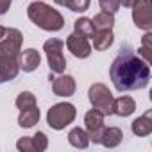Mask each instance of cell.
Listing matches in <instances>:
<instances>
[{
    "label": "cell",
    "instance_id": "obj_1",
    "mask_svg": "<svg viewBox=\"0 0 152 152\" xmlns=\"http://www.w3.org/2000/svg\"><path fill=\"white\" fill-rule=\"evenodd\" d=\"M111 81L118 91L143 90L150 81V66L129 45H124L118 50V56L109 68Z\"/></svg>",
    "mask_w": 152,
    "mask_h": 152
},
{
    "label": "cell",
    "instance_id": "obj_29",
    "mask_svg": "<svg viewBox=\"0 0 152 152\" xmlns=\"http://www.w3.org/2000/svg\"><path fill=\"white\" fill-rule=\"evenodd\" d=\"M54 2H56L57 6H63V7H64V6H66V2H68V0H54Z\"/></svg>",
    "mask_w": 152,
    "mask_h": 152
},
{
    "label": "cell",
    "instance_id": "obj_18",
    "mask_svg": "<svg viewBox=\"0 0 152 152\" xmlns=\"http://www.w3.org/2000/svg\"><path fill=\"white\" fill-rule=\"evenodd\" d=\"M91 23H93L95 31H111L113 25H115V16H113V13L102 11V13L95 15V18L91 20Z\"/></svg>",
    "mask_w": 152,
    "mask_h": 152
},
{
    "label": "cell",
    "instance_id": "obj_5",
    "mask_svg": "<svg viewBox=\"0 0 152 152\" xmlns=\"http://www.w3.org/2000/svg\"><path fill=\"white\" fill-rule=\"evenodd\" d=\"M88 97H90V102L93 106V109L100 111L104 116H109L113 115V104H115V97L113 93L109 91V88L102 83H95L90 86V91H88Z\"/></svg>",
    "mask_w": 152,
    "mask_h": 152
},
{
    "label": "cell",
    "instance_id": "obj_23",
    "mask_svg": "<svg viewBox=\"0 0 152 152\" xmlns=\"http://www.w3.org/2000/svg\"><path fill=\"white\" fill-rule=\"evenodd\" d=\"M32 143H34V150H36V152H43V150H47V147H48L47 134L41 132V131H38V132L32 136Z\"/></svg>",
    "mask_w": 152,
    "mask_h": 152
},
{
    "label": "cell",
    "instance_id": "obj_20",
    "mask_svg": "<svg viewBox=\"0 0 152 152\" xmlns=\"http://www.w3.org/2000/svg\"><path fill=\"white\" fill-rule=\"evenodd\" d=\"M143 61L150 63L152 61V34L150 31H147V34L141 39V47H140V54H138Z\"/></svg>",
    "mask_w": 152,
    "mask_h": 152
},
{
    "label": "cell",
    "instance_id": "obj_27",
    "mask_svg": "<svg viewBox=\"0 0 152 152\" xmlns=\"http://www.w3.org/2000/svg\"><path fill=\"white\" fill-rule=\"evenodd\" d=\"M136 4V0H120V6H124V7H132Z\"/></svg>",
    "mask_w": 152,
    "mask_h": 152
},
{
    "label": "cell",
    "instance_id": "obj_3",
    "mask_svg": "<svg viewBox=\"0 0 152 152\" xmlns=\"http://www.w3.org/2000/svg\"><path fill=\"white\" fill-rule=\"evenodd\" d=\"M27 16H29V20H31L34 25H38V27L43 29V31H50V32L61 31L63 25H64L63 15H61L57 9L50 7L48 4L39 2V0H38V2L29 4V7H27Z\"/></svg>",
    "mask_w": 152,
    "mask_h": 152
},
{
    "label": "cell",
    "instance_id": "obj_4",
    "mask_svg": "<svg viewBox=\"0 0 152 152\" xmlns=\"http://www.w3.org/2000/svg\"><path fill=\"white\" fill-rule=\"evenodd\" d=\"M75 116H77V111H75V106L73 104L59 102V104H54L48 109V113H47V124L52 129L61 131L66 125H70L75 120Z\"/></svg>",
    "mask_w": 152,
    "mask_h": 152
},
{
    "label": "cell",
    "instance_id": "obj_14",
    "mask_svg": "<svg viewBox=\"0 0 152 152\" xmlns=\"http://www.w3.org/2000/svg\"><path fill=\"white\" fill-rule=\"evenodd\" d=\"M136 109V102L134 99L127 97V95H122L118 99H115V104H113V115H118V116H129L132 115Z\"/></svg>",
    "mask_w": 152,
    "mask_h": 152
},
{
    "label": "cell",
    "instance_id": "obj_24",
    "mask_svg": "<svg viewBox=\"0 0 152 152\" xmlns=\"http://www.w3.org/2000/svg\"><path fill=\"white\" fill-rule=\"evenodd\" d=\"M16 148H18L20 152H36V150H34L32 138H29V136H23V138H20V140L16 141Z\"/></svg>",
    "mask_w": 152,
    "mask_h": 152
},
{
    "label": "cell",
    "instance_id": "obj_12",
    "mask_svg": "<svg viewBox=\"0 0 152 152\" xmlns=\"http://www.w3.org/2000/svg\"><path fill=\"white\" fill-rule=\"evenodd\" d=\"M122 140H124V132L118 127H104L99 143H102L107 148H115L122 143Z\"/></svg>",
    "mask_w": 152,
    "mask_h": 152
},
{
    "label": "cell",
    "instance_id": "obj_16",
    "mask_svg": "<svg viewBox=\"0 0 152 152\" xmlns=\"http://www.w3.org/2000/svg\"><path fill=\"white\" fill-rule=\"evenodd\" d=\"M39 122V109L36 106L32 107H27V109H22L20 111V116H18V124L25 129L29 127H34L36 124Z\"/></svg>",
    "mask_w": 152,
    "mask_h": 152
},
{
    "label": "cell",
    "instance_id": "obj_2",
    "mask_svg": "<svg viewBox=\"0 0 152 152\" xmlns=\"http://www.w3.org/2000/svg\"><path fill=\"white\" fill-rule=\"evenodd\" d=\"M23 36L18 29H7L0 41V83L15 79L20 72V52Z\"/></svg>",
    "mask_w": 152,
    "mask_h": 152
},
{
    "label": "cell",
    "instance_id": "obj_15",
    "mask_svg": "<svg viewBox=\"0 0 152 152\" xmlns=\"http://www.w3.org/2000/svg\"><path fill=\"white\" fill-rule=\"evenodd\" d=\"M68 143L75 148H86L90 145V136L84 129L81 127H73L70 132H68Z\"/></svg>",
    "mask_w": 152,
    "mask_h": 152
},
{
    "label": "cell",
    "instance_id": "obj_9",
    "mask_svg": "<svg viewBox=\"0 0 152 152\" xmlns=\"http://www.w3.org/2000/svg\"><path fill=\"white\" fill-rule=\"evenodd\" d=\"M66 47L75 57H79V59H86L91 54V45L88 43V38H84V36H81L77 32H73V34H70L66 38Z\"/></svg>",
    "mask_w": 152,
    "mask_h": 152
},
{
    "label": "cell",
    "instance_id": "obj_8",
    "mask_svg": "<svg viewBox=\"0 0 152 152\" xmlns=\"http://www.w3.org/2000/svg\"><path fill=\"white\" fill-rule=\"evenodd\" d=\"M84 124H86V132L90 136V141L99 143L100 134L104 131V115L100 111H97V109H91V111L86 113Z\"/></svg>",
    "mask_w": 152,
    "mask_h": 152
},
{
    "label": "cell",
    "instance_id": "obj_21",
    "mask_svg": "<svg viewBox=\"0 0 152 152\" xmlns=\"http://www.w3.org/2000/svg\"><path fill=\"white\" fill-rule=\"evenodd\" d=\"M32 106H36V97L31 91H22L16 97V107L20 111L22 109H27V107H32Z\"/></svg>",
    "mask_w": 152,
    "mask_h": 152
},
{
    "label": "cell",
    "instance_id": "obj_19",
    "mask_svg": "<svg viewBox=\"0 0 152 152\" xmlns=\"http://www.w3.org/2000/svg\"><path fill=\"white\" fill-rule=\"evenodd\" d=\"M73 27H75V32L84 36V38H93V34H95V27H93L91 20L86 18V16L77 18V20L73 22Z\"/></svg>",
    "mask_w": 152,
    "mask_h": 152
},
{
    "label": "cell",
    "instance_id": "obj_10",
    "mask_svg": "<svg viewBox=\"0 0 152 152\" xmlns=\"http://www.w3.org/2000/svg\"><path fill=\"white\" fill-rule=\"evenodd\" d=\"M52 91L57 97H72L75 93V79L72 75H61L57 79H52Z\"/></svg>",
    "mask_w": 152,
    "mask_h": 152
},
{
    "label": "cell",
    "instance_id": "obj_11",
    "mask_svg": "<svg viewBox=\"0 0 152 152\" xmlns=\"http://www.w3.org/2000/svg\"><path fill=\"white\" fill-rule=\"evenodd\" d=\"M39 63H41V56H39L38 50L27 48V50L20 52V70H23L27 73L29 72H34L39 66Z\"/></svg>",
    "mask_w": 152,
    "mask_h": 152
},
{
    "label": "cell",
    "instance_id": "obj_26",
    "mask_svg": "<svg viewBox=\"0 0 152 152\" xmlns=\"http://www.w3.org/2000/svg\"><path fill=\"white\" fill-rule=\"evenodd\" d=\"M11 2H13V0H0V16H2V15H6V13L9 11V7H11Z\"/></svg>",
    "mask_w": 152,
    "mask_h": 152
},
{
    "label": "cell",
    "instance_id": "obj_6",
    "mask_svg": "<svg viewBox=\"0 0 152 152\" xmlns=\"http://www.w3.org/2000/svg\"><path fill=\"white\" fill-rule=\"evenodd\" d=\"M63 47H64V43L61 39H57V38H50L43 45L50 72H54V73H63L64 68H66V59L63 56Z\"/></svg>",
    "mask_w": 152,
    "mask_h": 152
},
{
    "label": "cell",
    "instance_id": "obj_17",
    "mask_svg": "<svg viewBox=\"0 0 152 152\" xmlns=\"http://www.w3.org/2000/svg\"><path fill=\"white\" fill-rule=\"evenodd\" d=\"M113 32L111 31H95L93 34V47L95 50H107L113 45Z\"/></svg>",
    "mask_w": 152,
    "mask_h": 152
},
{
    "label": "cell",
    "instance_id": "obj_22",
    "mask_svg": "<svg viewBox=\"0 0 152 152\" xmlns=\"http://www.w3.org/2000/svg\"><path fill=\"white\" fill-rule=\"evenodd\" d=\"M90 4H91V0H68L64 7H68L73 13H84V11H88Z\"/></svg>",
    "mask_w": 152,
    "mask_h": 152
},
{
    "label": "cell",
    "instance_id": "obj_25",
    "mask_svg": "<svg viewBox=\"0 0 152 152\" xmlns=\"http://www.w3.org/2000/svg\"><path fill=\"white\" fill-rule=\"evenodd\" d=\"M99 4H100L102 11L115 15L118 11V7H120V0H99Z\"/></svg>",
    "mask_w": 152,
    "mask_h": 152
},
{
    "label": "cell",
    "instance_id": "obj_13",
    "mask_svg": "<svg viewBox=\"0 0 152 152\" xmlns=\"http://www.w3.org/2000/svg\"><path fill=\"white\" fill-rule=\"evenodd\" d=\"M131 129L136 136H148L152 132V111H147L145 115L138 116L131 124Z\"/></svg>",
    "mask_w": 152,
    "mask_h": 152
},
{
    "label": "cell",
    "instance_id": "obj_7",
    "mask_svg": "<svg viewBox=\"0 0 152 152\" xmlns=\"http://www.w3.org/2000/svg\"><path fill=\"white\" fill-rule=\"evenodd\" d=\"M132 20L134 25L141 31L152 29V9H150V0H136L132 6Z\"/></svg>",
    "mask_w": 152,
    "mask_h": 152
},
{
    "label": "cell",
    "instance_id": "obj_28",
    "mask_svg": "<svg viewBox=\"0 0 152 152\" xmlns=\"http://www.w3.org/2000/svg\"><path fill=\"white\" fill-rule=\"evenodd\" d=\"M6 32H7V27H2V25H0V39L6 36Z\"/></svg>",
    "mask_w": 152,
    "mask_h": 152
}]
</instances>
